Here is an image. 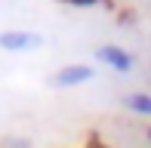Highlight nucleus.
I'll list each match as a JSON object with an SVG mask.
<instances>
[{
	"instance_id": "nucleus-5",
	"label": "nucleus",
	"mask_w": 151,
	"mask_h": 148,
	"mask_svg": "<svg viewBox=\"0 0 151 148\" xmlns=\"http://www.w3.org/2000/svg\"><path fill=\"white\" fill-rule=\"evenodd\" d=\"M148 139H151V130H148Z\"/></svg>"
},
{
	"instance_id": "nucleus-3",
	"label": "nucleus",
	"mask_w": 151,
	"mask_h": 148,
	"mask_svg": "<svg viewBox=\"0 0 151 148\" xmlns=\"http://www.w3.org/2000/svg\"><path fill=\"white\" fill-rule=\"evenodd\" d=\"M93 77H96V71L90 68V65H68V68H62L56 74L52 83L56 86H80V83H90Z\"/></svg>"
},
{
	"instance_id": "nucleus-1",
	"label": "nucleus",
	"mask_w": 151,
	"mask_h": 148,
	"mask_svg": "<svg viewBox=\"0 0 151 148\" xmlns=\"http://www.w3.org/2000/svg\"><path fill=\"white\" fill-rule=\"evenodd\" d=\"M37 46H40V34H34V31L12 28L0 34V50H6V52H31Z\"/></svg>"
},
{
	"instance_id": "nucleus-4",
	"label": "nucleus",
	"mask_w": 151,
	"mask_h": 148,
	"mask_svg": "<svg viewBox=\"0 0 151 148\" xmlns=\"http://www.w3.org/2000/svg\"><path fill=\"white\" fill-rule=\"evenodd\" d=\"M120 105L127 111H133V114H148L151 117V96L148 93H129V96L120 99Z\"/></svg>"
},
{
	"instance_id": "nucleus-2",
	"label": "nucleus",
	"mask_w": 151,
	"mask_h": 148,
	"mask_svg": "<svg viewBox=\"0 0 151 148\" xmlns=\"http://www.w3.org/2000/svg\"><path fill=\"white\" fill-rule=\"evenodd\" d=\"M96 59H99L102 65H108L111 71H117V74H129L133 71V56H129L127 50H120V46H99L96 50Z\"/></svg>"
}]
</instances>
